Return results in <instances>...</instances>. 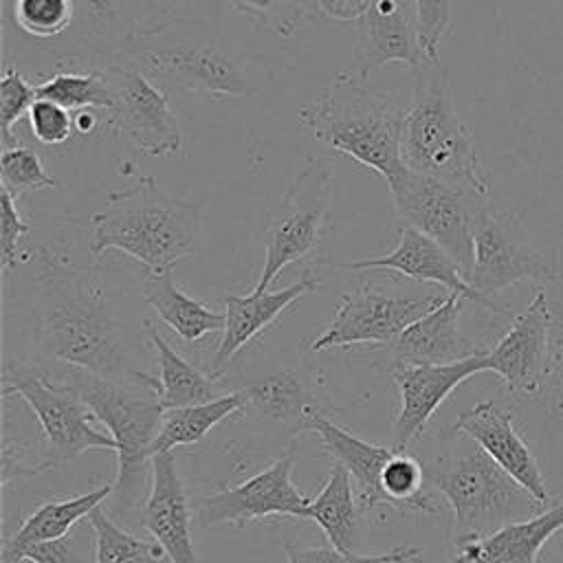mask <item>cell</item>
I'll use <instances>...</instances> for the list:
<instances>
[{
	"instance_id": "1",
	"label": "cell",
	"mask_w": 563,
	"mask_h": 563,
	"mask_svg": "<svg viewBox=\"0 0 563 563\" xmlns=\"http://www.w3.org/2000/svg\"><path fill=\"white\" fill-rule=\"evenodd\" d=\"M33 271L35 363H59L108 380L158 389L139 279L114 264H77L40 246Z\"/></svg>"
},
{
	"instance_id": "2",
	"label": "cell",
	"mask_w": 563,
	"mask_h": 563,
	"mask_svg": "<svg viewBox=\"0 0 563 563\" xmlns=\"http://www.w3.org/2000/svg\"><path fill=\"white\" fill-rule=\"evenodd\" d=\"M409 451L418 457L427 484L453 510L455 548L528 519L541 506L473 438L453 424L433 433L424 431Z\"/></svg>"
},
{
	"instance_id": "3",
	"label": "cell",
	"mask_w": 563,
	"mask_h": 563,
	"mask_svg": "<svg viewBox=\"0 0 563 563\" xmlns=\"http://www.w3.org/2000/svg\"><path fill=\"white\" fill-rule=\"evenodd\" d=\"M92 260L121 251L150 273H167L196 249L200 207L165 194L152 176L108 194L106 207L88 218Z\"/></svg>"
},
{
	"instance_id": "4",
	"label": "cell",
	"mask_w": 563,
	"mask_h": 563,
	"mask_svg": "<svg viewBox=\"0 0 563 563\" xmlns=\"http://www.w3.org/2000/svg\"><path fill=\"white\" fill-rule=\"evenodd\" d=\"M37 365L53 378L66 383L95 418L106 424V431L117 444V477L112 482L114 504L110 515L117 521H132L134 508L139 501L145 504V486L152 482L154 440L165 413L158 389L128 380H108L70 365Z\"/></svg>"
},
{
	"instance_id": "5",
	"label": "cell",
	"mask_w": 563,
	"mask_h": 563,
	"mask_svg": "<svg viewBox=\"0 0 563 563\" xmlns=\"http://www.w3.org/2000/svg\"><path fill=\"white\" fill-rule=\"evenodd\" d=\"M299 121L314 141L383 176L389 189L407 172L402 163L405 110L372 92L352 73H341L328 90L301 108Z\"/></svg>"
},
{
	"instance_id": "6",
	"label": "cell",
	"mask_w": 563,
	"mask_h": 563,
	"mask_svg": "<svg viewBox=\"0 0 563 563\" xmlns=\"http://www.w3.org/2000/svg\"><path fill=\"white\" fill-rule=\"evenodd\" d=\"M402 163L409 172L488 198L468 128L460 121L440 59L413 68L411 103L402 123Z\"/></svg>"
},
{
	"instance_id": "7",
	"label": "cell",
	"mask_w": 563,
	"mask_h": 563,
	"mask_svg": "<svg viewBox=\"0 0 563 563\" xmlns=\"http://www.w3.org/2000/svg\"><path fill=\"white\" fill-rule=\"evenodd\" d=\"M121 55L145 75L211 97H246L249 81L240 66L211 40L176 24L132 26Z\"/></svg>"
},
{
	"instance_id": "8",
	"label": "cell",
	"mask_w": 563,
	"mask_h": 563,
	"mask_svg": "<svg viewBox=\"0 0 563 563\" xmlns=\"http://www.w3.org/2000/svg\"><path fill=\"white\" fill-rule=\"evenodd\" d=\"M2 398H20L33 413L53 471L68 466L75 457L90 449L117 453V444L108 431H99L95 413L62 380L53 378L42 365L22 358H7L2 365Z\"/></svg>"
},
{
	"instance_id": "9",
	"label": "cell",
	"mask_w": 563,
	"mask_h": 563,
	"mask_svg": "<svg viewBox=\"0 0 563 563\" xmlns=\"http://www.w3.org/2000/svg\"><path fill=\"white\" fill-rule=\"evenodd\" d=\"M332 176L330 161L308 158L290 180L264 227V264L251 292H266L286 266L319 246L330 209Z\"/></svg>"
},
{
	"instance_id": "10",
	"label": "cell",
	"mask_w": 563,
	"mask_h": 563,
	"mask_svg": "<svg viewBox=\"0 0 563 563\" xmlns=\"http://www.w3.org/2000/svg\"><path fill=\"white\" fill-rule=\"evenodd\" d=\"M389 194L405 224L440 244L468 282L473 271L475 227L482 209L490 200L409 169Z\"/></svg>"
},
{
	"instance_id": "11",
	"label": "cell",
	"mask_w": 563,
	"mask_h": 563,
	"mask_svg": "<svg viewBox=\"0 0 563 563\" xmlns=\"http://www.w3.org/2000/svg\"><path fill=\"white\" fill-rule=\"evenodd\" d=\"M103 75L112 92L106 128L132 141L145 156H176L183 147V132L167 92L132 64H108Z\"/></svg>"
},
{
	"instance_id": "12",
	"label": "cell",
	"mask_w": 563,
	"mask_h": 563,
	"mask_svg": "<svg viewBox=\"0 0 563 563\" xmlns=\"http://www.w3.org/2000/svg\"><path fill=\"white\" fill-rule=\"evenodd\" d=\"M559 367L556 314L545 290L512 319L508 332L486 352V369L515 394H541Z\"/></svg>"
},
{
	"instance_id": "13",
	"label": "cell",
	"mask_w": 563,
	"mask_h": 563,
	"mask_svg": "<svg viewBox=\"0 0 563 563\" xmlns=\"http://www.w3.org/2000/svg\"><path fill=\"white\" fill-rule=\"evenodd\" d=\"M442 297L389 295L369 284L343 292L325 330L310 343L312 352L372 345L387 347L409 323L429 312Z\"/></svg>"
},
{
	"instance_id": "14",
	"label": "cell",
	"mask_w": 563,
	"mask_h": 563,
	"mask_svg": "<svg viewBox=\"0 0 563 563\" xmlns=\"http://www.w3.org/2000/svg\"><path fill=\"white\" fill-rule=\"evenodd\" d=\"M559 266L554 255L519 238V227L488 202L475 227L473 271L468 284L488 301L493 295L519 282H554Z\"/></svg>"
},
{
	"instance_id": "15",
	"label": "cell",
	"mask_w": 563,
	"mask_h": 563,
	"mask_svg": "<svg viewBox=\"0 0 563 563\" xmlns=\"http://www.w3.org/2000/svg\"><path fill=\"white\" fill-rule=\"evenodd\" d=\"M297 462V444L286 449L273 464L260 473L242 479L235 486L220 488L196 501L202 526H235L246 528L255 519L271 515H286L306 519L310 497H306L292 482Z\"/></svg>"
},
{
	"instance_id": "16",
	"label": "cell",
	"mask_w": 563,
	"mask_h": 563,
	"mask_svg": "<svg viewBox=\"0 0 563 563\" xmlns=\"http://www.w3.org/2000/svg\"><path fill=\"white\" fill-rule=\"evenodd\" d=\"M231 391L242 396L244 422L271 442H282L284 449L297 444L301 433L310 431V413L321 409L312 387L301 372L290 367H273L240 380Z\"/></svg>"
},
{
	"instance_id": "17",
	"label": "cell",
	"mask_w": 563,
	"mask_h": 563,
	"mask_svg": "<svg viewBox=\"0 0 563 563\" xmlns=\"http://www.w3.org/2000/svg\"><path fill=\"white\" fill-rule=\"evenodd\" d=\"M387 369L400 394V407L389 444L394 451H409L427 431L431 416L446 396L471 376L488 372L486 352L482 350L449 365H394Z\"/></svg>"
},
{
	"instance_id": "18",
	"label": "cell",
	"mask_w": 563,
	"mask_h": 563,
	"mask_svg": "<svg viewBox=\"0 0 563 563\" xmlns=\"http://www.w3.org/2000/svg\"><path fill=\"white\" fill-rule=\"evenodd\" d=\"M429 59L413 0H372L367 11L356 20L352 75L361 81H367L372 73L391 62L413 70Z\"/></svg>"
},
{
	"instance_id": "19",
	"label": "cell",
	"mask_w": 563,
	"mask_h": 563,
	"mask_svg": "<svg viewBox=\"0 0 563 563\" xmlns=\"http://www.w3.org/2000/svg\"><path fill=\"white\" fill-rule=\"evenodd\" d=\"M339 268L354 271V273H367V271H394L402 277L416 279V282H431L449 292H455L468 301H475L477 306H484L497 314H508L499 303L484 299L460 273L455 262L449 257V253L435 244L431 238L420 233L418 229L409 224L398 227V240L396 246L376 257H363L352 262H330Z\"/></svg>"
},
{
	"instance_id": "20",
	"label": "cell",
	"mask_w": 563,
	"mask_h": 563,
	"mask_svg": "<svg viewBox=\"0 0 563 563\" xmlns=\"http://www.w3.org/2000/svg\"><path fill=\"white\" fill-rule=\"evenodd\" d=\"M319 288V279L312 271H306L290 286L266 290V292H249V295H224V330L220 332L218 347L213 352L209 372L222 378L233 365L235 356L257 339L268 325H273L284 310H288L297 299L314 292Z\"/></svg>"
},
{
	"instance_id": "21",
	"label": "cell",
	"mask_w": 563,
	"mask_h": 563,
	"mask_svg": "<svg viewBox=\"0 0 563 563\" xmlns=\"http://www.w3.org/2000/svg\"><path fill=\"white\" fill-rule=\"evenodd\" d=\"M139 523L163 548L169 563H200L191 537V504L172 451L152 457V482Z\"/></svg>"
},
{
	"instance_id": "22",
	"label": "cell",
	"mask_w": 563,
	"mask_h": 563,
	"mask_svg": "<svg viewBox=\"0 0 563 563\" xmlns=\"http://www.w3.org/2000/svg\"><path fill=\"white\" fill-rule=\"evenodd\" d=\"M453 427L473 438L484 449V453L523 490H528L541 506L550 501V493L543 482L539 462L526 440L517 433L512 424V413L499 409L490 400H482L475 402L471 409L462 411Z\"/></svg>"
},
{
	"instance_id": "23",
	"label": "cell",
	"mask_w": 563,
	"mask_h": 563,
	"mask_svg": "<svg viewBox=\"0 0 563 563\" xmlns=\"http://www.w3.org/2000/svg\"><path fill=\"white\" fill-rule=\"evenodd\" d=\"M464 297L449 292L429 312L409 323L387 345V367L394 365H449L477 354L460 332Z\"/></svg>"
},
{
	"instance_id": "24",
	"label": "cell",
	"mask_w": 563,
	"mask_h": 563,
	"mask_svg": "<svg viewBox=\"0 0 563 563\" xmlns=\"http://www.w3.org/2000/svg\"><path fill=\"white\" fill-rule=\"evenodd\" d=\"M310 431L319 435L325 455L332 462L343 464L352 475L361 512H376L383 506L391 508L380 482L383 468L394 453L389 444H372L356 438L347 429L332 422L321 409L310 413Z\"/></svg>"
},
{
	"instance_id": "25",
	"label": "cell",
	"mask_w": 563,
	"mask_h": 563,
	"mask_svg": "<svg viewBox=\"0 0 563 563\" xmlns=\"http://www.w3.org/2000/svg\"><path fill=\"white\" fill-rule=\"evenodd\" d=\"M563 528V499L552 508L464 543L446 563H537L543 543Z\"/></svg>"
},
{
	"instance_id": "26",
	"label": "cell",
	"mask_w": 563,
	"mask_h": 563,
	"mask_svg": "<svg viewBox=\"0 0 563 563\" xmlns=\"http://www.w3.org/2000/svg\"><path fill=\"white\" fill-rule=\"evenodd\" d=\"M139 292L156 317L185 343H198L209 334L224 330V312L189 297L174 279L172 271L150 273L139 277Z\"/></svg>"
},
{
	"instance_id": "27",
	"label": "cell",
	"mask_w": 563,
	"mask_h": 563,
	"mask_svg": "<svg viewBox=\"0 0 563 563\" xmlns=\"http://www.w3.org/2000/svg\"><path fill=\"white\" fill-rule=\"evenodd\" d=\"M147 336L154 347V361L158 367V398L163 409L189 407L211 402L224 394L229 387L222 378L213 376L211 372L198 369L185 356H180L161 334L154 319L147 317Z\"/></svg>"
},
{
	"instance_id": "28",
	"label": "cell",
	"mask_w": 563,
	"mask_h": 563,
	"mask_svg": "<svg viewBox=\"0 0 563 563\" xmlns=\"http://www.w3.org/2000/svg\"><path fill=\"white\" fill-rule=\"evenodd\" d=\"M112 495V484H103L95 490L64 497V499H46L42 501L13 532L11 539L2 545V563H15L22 550L35 543L62 539L70 534V530L81 521L88 519L95 508L103 504V499Z\"/></svg>"
},
{
	"instance_id": "29",
	"label": "cell",
	"mask_w": 563,
	"mask_h": 563,
	"mask_svg": "<svg viewBox=\"0 0 563 563\" xmlns=\"http://www.w3.org/2000/svg\"><path fill=\"white\" fill-rule=\"evenodd\" d=\"M356 490L352 488V475L343 464L332 462L328 479L308 504L306 519H312L325 534L328 543L341 552H354L356 539Z\"/></svg>"
},
{
	"instance_id": "30",
	"label": "cell",
	"mask_w": 563,
	"mask_h": 563,
	"mask_svg": "<svg viewBox=\"0 0 563 563\" xmlns=\"http://www.w3.org/2000/svg\"><path fill=\"white\" fill-rule=\"evenodd\" d=\"M242 409L240 391H229L211 402L167 409L154 440V455L169 453L176 446L198 444L213 427Z\"/></svg>"
},
{
	"instance_id": "31",
	"label": "cell",
	"mask_w": 563,
	"mask_h": 563,
	"mask_svg": "<svg viewBox=\"0 0 563 563\" xmlns=\"http://www.w3.org/2000/svg\"><path fill=\"white\" fill-rule=\"evenodd\" d=\"M35 88L37 99H48L70 112L108 110L112 103V92L103 68H59L53 75L44 77V81L35 84Z\"/></svg>"
},
{
	"instance_id": "32",
	"label": "cell",
	"mask_w": 563,
	"mask_h": 563,
	"mask_svg": "<svg viewBox=\"0 0 563 563\" xmlns=\"http://www.w3.org/2000/svg\"><path fill=\"white\" fill-rule=\"evenodd\" d=\"M88 523L95 537V563H165L167 559L156 541L130 532L101 506L90 512Z\"/></svg>"
},
{
	"instance_id": "33",
	"label": "cell",
	"mask_w": 563,
	"mask_h": 563,
	"mask_svg": "<svg viewBox=\"0 0 563 563\" xmlns=\"http://www.w3.org/2000/svg\"><path fill=\"white\" fill-rule=\"evenodd\" d=\"M0 482L7 488L18 477H33L51 473L53 464L46 453L42 431L26 433L20 427H11L4 420L2 424V455H0Z\"/></svg>"
},
{
	"instance_id": "34",
	"label": "cell",
	"mask_w": 563,
	"mask_h": 563,
	"mask_svg": "<svg viewBox=\"0 0 563 563\" xmlns=\"http://www.w3.org/2000/svg\"><path fill=\"white\" fill-rule=\"evenodd\" d=\"M0 180H2V191H7L15 200L33 191L62 187V183L46 172L40 154L29 145L2 147Z\"/></svg>"
},
{
	"instance_id": "35",
	"label": "cell",
	"mask_w": 563,
	"mask_h": 563,
	"mask_svg": "<svg viewBox=\"0 0 563 563\" xmlns=\"http://www.w3.org/2000/svg\"><path fill=\"white\" fill-rule=\"evenodd\" d=\"M9 11L15 26L37 40L57 37L75 22L73 0H11Z\"/></svg>"
},
{
	"instance_id": "36",
	"label": "cell",
	"mask_w": 563,
	"mask_h": 563,
	"mask_svg": "<svg viewBox=\"0 0 563 563\" xmlns=\"http://www.w3.org/2000/svg\"><path fill=\"white\" fill-rule=\"evenodd\" d=\"M233 9L275 35H292L303 20L314 18L306 0H229Z\"/></svg>"
},
{
	"instance_id": "37",
	"label": "cell",
	"mask_w": 563,
	"mask_h": 563,
	"mask_svg": "<svg viewBox=\"0 0 563 563\" xmlns=\"http://www.w3.org/2000/svg\"><path fill=\"white\" fill-rule=\"evenodd\" d=\"M35 99V84H31L18 68L7 64L4 75L0 79V132L4 147L18 145V139L13 136V125L20 119L29 117Z\"/></svg>"
},
{
	"instance_id": "38",
	"label": "cell",
	"mask_w": 563,
	"mask_h": 563,
	"mask_svg": "<svg viewBox=\"0 0 563 563\" xmlns=\"http://www.w3.org/2000/svg\"><path fill=\"white\" fill-rule=\"evenodd\" d=\"M284 554H286V563H416L420 556V550L413 545H396L387 552L358 554V552H341L332 545L299 548L286 541Z\"/></svg>"
},
{
	"instance_id": "39",
	"label": "cell",
	"mask_w": 563,
	"mask_h": 563,
	"mask_svg": "<svg viewBox=\"0 0 563 563\" xmlns=\"http://www.w3.org/2000/svg\"><path fill=\"white\" fill-rule=\"evenodd\" d=\"M29 231H31V224L18 211L15 198L2 191L0 196V266L4 273L13 271L22 262H31L33 255H29L22 249V242L29 235Z\"/></svg>"
},
{
	"instance_id": "40",
	"label": "cell",
	"mask_w": 563,
	"mask_h": 563,
	"mask_svg": "<svg viewBox=\"0 0 563 563\" xmlns=\"http://www.w3.org/2000/svg\"><path fill=\"white\" fill-rule=\"evenodd\" d=\"M29 125L35 141L48 147H59L77 134L75 117L70 114V110L48 99H35L29 112Z\"/></svg>"
},
{
	"instance_id": "41",
	"label": "cell",
	"mask_w": 563,
	"mask_h": 563,
	"mask_svg": "<svg viewBox=\"0 0 563 563\" xmlns=\"http://www.w3.org/2000/svg\"><path fill=\"white\" fill-rule=\"evenodd\" d=\"M75 20L92 35L112 40L123 29L125 0H73Z\"/></svg>"
},
{
	"instance_id": "42",
	"label": "cell",
	"mask_w": 563,
	"mask_h": 563,
	"mask_svg": "<svg viewBox=\"0 0 563 563\" xmlns=\"http://www.w3.org/2000/svg\"><path fill=\"white\" fill-rule=\"evenodd\" d=\"M413 2L418 11L422 46L431 59H440L438 44L451 26L453 0H413Z\"/></svg>"
},
{
	"instance_id": "43",
	"label": "cell",
	"mask_w": 563,
	"mask_h": 563,
	"mask_svg": "<svg viewBox=\"0 0 563 563\" xmlns=\"http://www.w3.org/2000/svg\"><path fill=\"white\" fill-rule=\"evenodd\" d=\"M22 561H29V563H90V561H86V554L77 545L75 534H66L62 539L29 545L15 559V563H22Z\"/></svg>"
},
{
	"instance_id": "44",
	"label": "cell",
	"mask_w": 563,
	"mask_h": 563,
	"mask_svg": "<svg viewBox=\"0 0 563 563\" xmlns=\"http://www.w3.org/2000/svg\"><path fill=\"white\" fill-rule=\"evenodd\" d=\"M369 4L372 0H317L319 15L339 22H356Z\"/></svg>"
},
{
	"instance_id": "45",
	"label": "cell",
	"mask_w": 563,
	"mask_h": 563,
	"mask_svg": "<svg viewBox=\"0 0 563 563\" xmlns=\"http://www.w3.org/2000/svg\"><path fill=\"white\" fill-rule=\"evenodd\" d=\"M99 125V119L92 110H81V112H75V130L77 134L81 136H88L95 132V128Z\"/></svg>"
},
{
	"instance_id": "46",
	"label": "cell",
	"mask_w": 563,
	"mask_h": 563,
	"mask_svg": "<svg viewBox=\"0 0 563 563\" xmlns=\"http://www.w3.org/2000/svg\"><path fill=\"white\" fill-rule=\"evenodd\" d=\"M306 4L310 7V11H312L314 15H319V7H317V0H306Z\"/></svg>"
}]
</instances>
